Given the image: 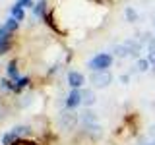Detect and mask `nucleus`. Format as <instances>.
Here are the masks:
<instances>
[{
  "label": "nucleus",
  "mask_w": 155,
  "mask_h": 145,
  "mask_svg": "<svg viewBox=\"0 0 155 145\" xmlns=\"http://www.w3.org/2000/svg\"><path fill=\"white\" fill-rule=\"evenodd\" d=\"M114 56L110 52H97V54L87 62V68L91 72H109V68L113 66Z\"/></svg>",
  "instance_id": "nucleus-1"
},
{
  "label": "nucleus",
  "mask_w": 155,
  "mask_h": 145,
  "mask_svg": "<svg viewBox=\"0 0 155 145\" xmlns=\"http://www.w3.org/2000/svg\"><path fill=\"white\" fill-rule=\"evenodd\" d=\"M78 124H80V114H76L74 110H64V112H60V126H62V130L72 132Z\"/></svg>",
  "instance_id": "nucleus-2"
},
{
  "label": "nucleus",
  "mask_w": 155,
  "mask_h": 145,
  "mask_svg": "<svg viewBox=\"0 0 155 145\" xmlns=\"http://www.w3.org/2000/svg\"><path fill=\"white\" fill-rule=\"evenodd\" d=\"M18 27H19V21L10 16L6 21L2 23V27H0V41H4V39H14Z\"/></svg>",
  "instance_id": "nucleus-3"
},
{
  "label": "nucleus",
  "mask_w": 155,
  "mask_h": 145,
  "mask_svg": "<svg viewBox=\"0 0 155 145\" xmlns=\"http://www.w3.org/2000/svg\"><path fill=\"white\" fill-rule=\"evenodd\" d=\"M91 85L97 87V89H103L113 81V76H110V72H91V77H89Z\"/></svg>",
  "instance_id": "nucleus-4"
},
{
  "label": "nucleus",
  "mask_w": 155,
  "mask_h": 145,
  "mask_svg": "<svg viewBox=\"0 0 155 145\" xmlns=\"http://www.w3.org/2000/svg\"><path fill=\"white\" fill-rule=\"evenodd\" d=\"M81 106V89H72L64 99V108L66 110H76Z\"/></svg>",
  "instance_id": "nucleus-5"
},
{
  "label": "nucleus",
  "mask_w": 155,
  "mask_h": 145,
  "mask_svg": "<svg viewBox=\"0 0 155 145\" xmlns=\"http://www.w3.org/2000/svg\"><path fill=\"white\" fill-rule=\"evenodd\" d=\"M66 81H68V85H70V89H84V85H85V76L81 74V72L72 70V72H68Z\"/></svg>",
  "instance_id": "nucleus-6"
},
{
  "label": "nucleus",
  "mask_w": 155,
  "mask_h": 145,
  "mask_svg": "<svg viewBox=\"0 0 155 145\" xmlns=\"http://www.w3.org/2000/svg\"><path fill=\"white\" fill-rule=\"evenodd\" d=\"M29 85H31V77L29 76H19L18 79H14L12 83H10V91H12V93H21V89H25Z\"/></svg>",
  "instance_id": "nucleus-7"
},
{
  "label": "nucleus",
  "mask_w": 155,
  "mask_h": 145,
  "mask_svg": "<svg viewBox=\"0 0 155 145\" xmlns=\"http://www.w3.org/2000/svg\"><path fill=\"white\" fill-rule=\"evenodd\" d=\"M80 124H81V128H85V126H93V124H99V122H97V114H95L91 108H85L84 112L80 114Z\"/></svg>",
  "instance_id": "nucleus-8"
},
{
  "label": "nucleus",
  "mask_w": 155,
  "mask_h": 145,
  "mask_svg": "<svg viewBox=\"0 0 155 145\" xmlns=\"http://www.w3.org/2000/svg\"><path fill=\"white\" fill-rule=\"evenodd\" d=\"M95 101H97V97L93 93V89H81V106H85V108H91V106L95 105Z\"/></svg>",
  "instance_id": "nucleus-9"
},
{
  "label": "nucleus",
  "mask_w": 155,
  "mask_h": 145,
  "mask_svg": "<svg viewBox=\"0 0 155 145\" xmlns=\"http://www.w3.org/2000/svg\"><path fill=\"white\" fill-rule=\"evenodd\" d=\"M81 130H84V134L87 135V137H91V139H99L101 135H103V128H101L99 124L85 126V128H81Z\"/></svg>",
  "instance_id": "nucleus-10"
},
{
  "label": "nucleus",
  "mask_w": 155,
  "mask_h": 145,
  "mask_svg": "<svg viewBox=\"0 0 155 145\" xmlns=\"http://www.w3.org/2000/svg\"><path fill=\"white\" fill-rule=\"evenodd\" d=\"M19 64H18V60H10L8 62V66H6V76L10 77V79H18L19 77V68H18Z\"/></svg>",
  "instance_id": "nucleus-11"
},
{
  "label": "nucleus",
  "mask_w": 155,
  "mask_h": 145,
  "mask_svg": "<svg viewBox=\"0 0 155 145\" xmlns=\"http://www.w3.org/2000/svg\"><path fill=\"white\" fill-rule=\"evenodd\" d=\"M33 16L37 19H43L47 16V0H39L35 6H33Z\"/></svg>",
  "instance_id": "nucleus-12"
},
{
  "label": "nucleus",
  "mask_w": 155,
  "mask_h": 145,
  "mask_svg": "<svg viewBox=\"0 0 155 145\" xmlns=\"http://www.w3.org/2000/svg\"><path fill=\"white\" fill-rule=\"evenodd\" d=\"M18 141H19V135L14 132V130H8V132L2 135V145H16Z\"/></svg>",
  "instance_id": "nucleus-13"
},
{
  "label": "nucleus",
  "mask_w": 155,
  "mask_h": 145,
  "mask_svg": "<svg viewBox=\"0 0 155 145\" xmlns=\"http://www.w3.org/2000/svg\"><path fill=\"white\" fill-rule=\"evenodd\" d=\"M43 21H45V23H47V25L51 27L54 33H62V29L58 27V25H56V21H54V16H52V12H47V16L43 18Z\"/></svg>",
  "instance_id": "nucleus-14"
},
{
  "label": "nucleus",
  "mask_w": 155,
  "mask_h": 145,
  "mask_svg": "<svg viewBox=\"0 0 155 145\" xmlns=\"http://www.w3.org/2000/svg\"><path fill=\"white\" fill-rule=\"evenodd\" d=\"M10 16H12L14 19H18V21H23V19H25V10L14 4V6H12V10H10Z\"/></svg>",
  "instance_id": "nucleus-15"
},
{
  "label": "nucleus",
  "mask_w": 155,
  "mask_h": 145,
  "mask_svg": "<svg viewBox=\"0 0 155 145\" xmlns=\"http://www.w3.org/2000/svg\"><path fill=\"white\" fill-rule=\"evenodd\" d=\"M124 16H126V19H128L130 23H136V21H138V18H140L138 12H136L132 6H126V8H124Z\"/></svg>",
  "instance_id": "nucleus-16"
},
{
  "label": "nucleus",
  "mask_w": 155,
  "mask_h": 145,
  "mask_svg": "<svg viewBox=\"0 0 155 145\" xmlns=\"http://www.w3.org/2000/svg\"><path fill=\"white\" fill-rule=\"evenodd\" d=\"M113 50H114L113 56H120V58H126V56L130 54V50H128V47H126V45H114Z\"/></svg>",
  "instance_id": "nucleus-17"
},
{
  "label": "nucleus",
  "mask_w": 155,
  "mask_h": 145,
  "mask_svg": "<svg viewBox=\"0 0 155 145\" xmlns=\"http://www.w3.org/2000/svg\"><path fill=\"white\" fill-rule=\"evenodd\" d=\"M12 47H14V39H4V41H0V56L10 52Z\"/></svg>",
  "instance_id": "nucleus-18"
},
{
  "label": "nucleus",
  "mask_w": 155,
  "mask_h": 145,
  "mask_svg": "<svg viewBox=\"0 0 155 145\" xmlns=\"http://www.w3.org/2000/svg\"><path fill=\"white\" fill-rule=\"evenodd\" d=\"M136 68H138V72H147L149 68H151V64H149L147 58H138V64H136Z\"/></svg>",
  "instance_id": "nucleus-19"
},
{
  "label": "nucleus",
  "mask_w": 155,
  "mask_h": 145,
  "mask_svg": "<svg viewBox=\"0 0 155 145\" xmlns=\"http://www.w3.org/2000/svg\"><path fill=\"white\" fill-rule=\"evenodd\" d=\"M16 6H19V8H31L33 10V6H35V2L33 0H16Z\"/></svg>",
  "instance_id": "nucleus-20"
},
{
  "label": "nucleus",
  "mask_w": 155,
  "mask_h": 145,
  "mask_svg": "<svg viewBox=\"0 0 155 145\" xmlns=\"http://www.w3.org/2000/svg\"><path fill=\"white\" fill-rule=\"evenodd\" d=\"M147 60H149V64H151V68H155V50L147 52Z\"/></svg>",
  "instance_id": "nucleus-21"
},
{
  "label": "nucleus",
  "mask_w": 155,
  "mask_h": 145,
  "mask_svg": "<svg viewBox=\"0 0 155 145\" xmlns=\"http://www.w3.org/2000/svg\"><path fill=\"white\" fill-rule=\"evenodd\" d=\"M120 81H122L124 85H128V83H130V76H128V74H122V76H120Z\"/></svg>",
  "instance_id": "nucleus-22"
},
{
  "label": "nucleus",
  "mask_w": 155,
  "mask_h": 145,
  "mask_svg": "<svg viewBox=\"0 0 155 145\" xmlns=\"http://www.w3.org/2000/svg\"><path fill=\"white\" fill-rule=\"evenodd\" d=\"M2 118H4V108L0 106V120H2Z\"/></svg>",
  "instance_id": "nucleus-23"
}]
</instances>
